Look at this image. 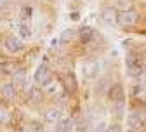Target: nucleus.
Segmentation results:
<instances>
[{"instance_id": "1", "label": "nucleus", "mask_w": 146, "mask_h": 132, "mask_svg": "<svg viewBox=\"0 0 146 132\" xmlns=\"http://www.w3.org/2000/svg\"><path fill=\"white\" fill-rule=\"evenodd\" d=\"M125 64H127V73L131 77H141L144 73V66H143V59L137 52H129L125 58Z\"/></svg>"}, {"instance_id": "2", "label": "nucleus", "mask_w": 146, "mask_h": 132, "mask_svg": "<svg viewBox=\"0 0 146 132\" xmlns=\"http://www.w3.org/2000/svg\"><path fill=\"white\" fill-rule=\"evenodd\" d=\"M137 23V12L129 9V11H122L118 12V25L123 26V28H129V26H134Z\"/></svg>"}, {"instance_id": "3", "label": "nucleus", "mask_w": 146, "mask_h": 132, "mask_svg": "<svg viewBox=\"0 0 146 132\" xmlns=\"http://www.w3.org/2000/svg\"><path fill=\"white\" fill-rule=\"evenodd\" d=\"M127 123H129V127H131L132 130H139V129H143L144 123H146L144 113H141V111H134V113H131V115L127 117Z\"/></svg>"}, {"instance_id": "4", "label": "nucleus", "mask_w": 146, "mask_h": 132, "mask_svg": "<svg viewBox=\"0 0 146 132\" xmlns=\"http://www.w3.org/2000/svg\"><path fill=\"white\" fill-rule=\"evenodd\" d=\"M35 82L38 84V85H42V87H45V85H49V84H50V73H49V70H47V66H45V64H40L38 68H36V73H35Z\"/></svg>"}, {"instance_id": "5", "label": "nucleus", "mask_w": 146, "mask_h": 132, "mask_svg": "<svg viewBox=\"0 0 146 132\" xmlns=\"http://www.w3.org/2000/svg\"><path fill=\"white\" fill-rule=\"evenodd\" d=\"M101 17L106 25H118V12L113 7H106L101 12Z\"/></svg>"}, {"instance_id": "6", "label": "nucleus", "mask_w": 146, "mask_h": 132, "mask_svg": "<svg viewBox=\"0 0 146 132\" xmlns=\"http://www.w3.org/2000/svg\"><path fill=\"white\" fill-rule=\"evenodd\" d=\"M99 71H101V64H99L98 61H89V63L84 64V75H85L87 78H94V77H98Z\"/></svg>"}, {"instance_id": "7", "label": "nucleus", "mask_w": 146, "mask_h": 132, "mask_svg": "<svg viewBox=\"0 0 146 132\" xmlns=\"http://www.w3.org/2000/svg\"><path fill=\"white\" fill-rule=\"evenodd\" d=\"M23 42H21V38H16V36H9V38L5 40V49L9 50V52H12V54H16V52H21L23 50Z\"/></svg>"}, {"instance_id": "8", "label": "nucleus", "mask_w": 146, "mask_h": 132, "mask_svg": "<svg viewBox=\"0 0 146 132\" xmlns=\"http://www.w3.org/2000/svg\"><path fill=\"white\" fill-rule=\"evenodd\" d=\"M110 99L113 103H122L123 101V87L120 84H115L110 89Z\"/></svg>"}, {"instance_id": "9", "label": "nucleus", "mask_w": 146, "mask_h": 132, "mask_svg": "<svg viewBox=\"0 0 146 132\" xmlns=\"http://www.w3.org/2000/svg\"><path fill=\"white\" fill-rule=\"evenodd\" d=\"M0 94H2L4 99L11 101V99H14V96H16V87H14L12 84H4L2 87H0Z\"/></svg>"}, {"instance_id": "10", "label": "nucleus", "mask_w": 146, "mask_h": 132, "mask_svg": "<svg viewBox=\"0 0 146 132\" xmlns=\"http://www.w3.org/2000/svg\"><path fill=\"white\" fill-rule=\"evenodd\" d=\"M45 120H47L49 123H58L59 120H63V115H61L59 109L50 108V109H47V113H45Z\"/></svg>"}, {"instance_id": "11", "label": "nucleus", "mask_w": 146, "mask_h": 132, "mask_svg": "<svg viewBox=\"0 0 146 132\" xmlns=\"http://www.w3.org/2000/svg\"><path fill=\"white\" fill-rule=\"evenodd\" d=\"M77 31L75 30H64L61 35H59V44H70L73 38H75Z\"/></svg>"}, {"instance_id": "12", "label": "nucleus", "mask_w": 146, "mask_h": 132, "mask_svg": "<svg viewBox=\"0 0 146 132\" xmlns=\"http://www.w3.org/2000/svg\"><path fill=\"white\" fill-rule=\"evenodd\" d=\"M94 36V30L92 28H89V26H84L82 30H80V40L85 44V42H89L90 38Z\"/></svg>"}, {"instance_id": "13", "label": "nucleus", "mask_w": 146, "mask_h": 132, "mask_svg": "<svg viewBox=\"0 0 146 132\" xmlns=\"http://www.w3.org/2000/svg\"><path fill=\"white\" fill-rule=\"evenodd\" d=\"M56 132H71V120L70 118H63L58 122V129Z\"/></svg>"}, {"instance_id": "14", "label": "nucleus", "mask_w": 146, "mask_h": 132, "mask_svg": "<svg viewBox=\"0 0 146 132\" xmlns=\"http://www.w3.org/2000/svg\"><path fill=\"white\" fill-rule=\"evenodd\" d=\"M63 92V85L61 84H49L47 85V94L49 96H59Z\"/></svg>"}, {"instance_id": "15", "label": "nucleus", "mask_w": 146, "mask_h": 132, "mask_svg": "<svg viewBox=\"0 0 146 132\" xmlns=\"http://www.w3.org/2000/svg\"><path fill=\"white\" fill-rule=\"evenodd\" d=\"M17 33H19L21 38H30L31 36V28L26 26V25H19L17 26Z\"/></svg>"}, {"instance_id": "16", "label": "nucleus", "mask_w": 146, "mask_h": 132, "mask_svg": "<svg viewBox=\"0 0 146 132\" xmlns=\"http://www.w3.org/2000/svg\"><path fill=\"white\" fill-rule=\"evenodd\" d=\"M31 14H33V11H31V7H28V5H25V7L21 9V19H23V21H26V19H30V17H31Z\"/></svg>"}, {"instance_id": "17", "label": "nucleus", "mask_w": 146, "mask_h": 132, "mask_svg": "<svg viewBox=\"0 0 146 132\" xmlns=\"http://www.w3.org/2000/svg\"><path fill=\"white\" fill-rule=\"evenodd\" d=\"M7 122H9V111L5 108H0V123L5 125Z\"/></svg>"}, {"instance_id": "18", "label": "nucleus", "mask_w": 146, "mask_h": 132, "mask_svg": "<svg viewBox=\"0 0 146 132\" xmlns=\"http://www.w3.org/2000/svg\"><path fill=\"white\" fill-rule=\"evenodd\" d=\"M23 80H25V75H23V71H14V84L12 85H21L23 84Z\"/></svg>"}, {"instance_id": "19", "label": "nucleus", "mask_w": 146, "mask_h": 132, "mask_svg": "<svg viewBox=\"0 0 146 132\" xmlns=\"http://www.w3.org/2000/svg\"><path fill=\"white\" fill-rule=\"evenodd\" d=\"M68 84H70V87L68 89H71V90H75L77 89V82H75V78H73V75H68Z\"/></svg>"}, {"instance_id": "20", "label": "nucleus", "mask_w": 146, "mask_h": 132, "mask_svg": "<svg viewBox=\"0 0 146 132\" xmlns=\"http://www.w3.org/2000/svg\"><path fill=\"white\" fill-rule=\"evenodd\" d=\"M106 132H122V129H120L118 123H111V125H110V129H106Z\"/></svg>"}, {"instance_id": "21", "label": "nucleus", "mask_w": 146, "mask_h": 132, "mask_svg": "<svg viewBox=\"0 0 146 132\" xmlns=\"http://www.w3.org/2000/svg\"><path fill=\"white\" fill-rule=\"evenodd\" d=\"M96 132H104V123H103V122L96 127Z\"/></svg>"}, {"instance_id": "22", "label": "nucleus", "mask_w": 146, "mask_h": 132, "mask_svg": "<svg viewBox=\"0 0 146 132\" xmlns=\"http://www.w3.org/2000/svg\"><path fill=\"white\" fill-rule=\"evenodd\" d=\"M31 127H33V129H31V132H40V129H38L40 125H38V123H31Z\"/></svg>"}, {"instance_id": "23", "label": "nucleus", "mask_w": 146, "mask_h": 132, "mask_svg": "<svg viewBox=\"0 0 146 132\" xmlns=\"http://www.w3.org/2000/svg\"><path fill=\"white\" fill-rule=\"evenodd\" d=\"M5 4H9V0H0V9H2Z\"/></svg>"}, {"instance_id": "24", "label": "nucleus", "mask_w": 146, "mask_h": 132, "mask_svg": "<svg viewBox=\"0 0 146 132\" xmlns=\"http://www.w3.org/2000/svg\"><path fill=\"white\" fill-rule=\"evenodd\" d=\"M129 132H137V130H129Z\"/></svg>"}]
</instances>
